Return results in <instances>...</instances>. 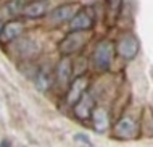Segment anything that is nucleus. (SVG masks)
Here are the masks:
<instances>
[{
  "label": "nucleus",
  "mask_w": 153,
  "mask_h": 147,
  "mask_svg": "<svg viewBox=\"0 0 153 147\" xmlns=\"http://www.w3.org/2000/svg\"><path fill=\"white\" fill-rule=\"evenodd\" d=\"M116 57V50H114V40L111 39H102L97 45L94 47L92 53L89 57V62L92 65V70L98 74L108 73L111 65Z\"/></svg>",
  "instance_id": "nucleus-1"
},
{
  "label": "nucleus",
  "mask_w": 153,
  "mask_h": 147,
  "mask_svg": "<svg viewBox=\"0 0 153 147\" xmlns=\"http://www.w3.org/2000/svg\"><path fill=\"white\" fill-rule=\"evenodd\" d=\"M92 39V31H69L58 44V50L63 57L81 53Z\"/></svg>",
  "instance_id": "nucleus-2"
},
{
  "label": "nucleus",
  "mask_w": 153,
  "mask_h": 147,
  "mask_svg": "<svg viewBox=\"0 0 153 147\" xmlns=\"http://www.w3.org/2000/svg\"><path fill=\"white\" fill-rule=\"evenodd\" d=\"M82 7L79 2H65L61 5H56L45 16V23H47L48 28H60L63 24H69V21L74 18V15Z\"/></svg>",
  "instance_id": "nucleus-3"
},
{
  "label": "nucleus",
  "mask_w": 153,
  "mask_h": 147,
  "mask_svg": "<svg viewBox=\"0 0 153 147\" xmlns=\"http://www.w3.org/2000/svg\"><path fill=\"white\" fill-rule=\"evenodd\" d=\"M114 50L119 58H123L124 62H131L139 55L140 52V40L139 37L132 32H123L121 36L114 40Z\"/></svg>",
  "instance_id": "nucleus-4"
},
{
  "label": "nucleus",
  "mask_w": 153,
  "mask_h": 147,
  "mask_svg": "<svg viewBox=\"0 0 153 147\" xmlns=\"http://www.w3.org/2000/svg\"><path fill=\"white\" fill-rule=\"evenodd\" d=\"M142 134V128L132 116H121L113 124V137L118 141H134Z\"/></svg>",
  "instance_id": "nucleus-5"
},
{
  "label": "nucleus",
  "mask_w": 153,
  "mask_h": 147,
  "mask_svg": "<svg viewBox=\"0 0 153 147\" xmlns=\"http://www.w3.org/2000/svg\"><path fill=\"white\" fill-rule=\"evenodd\" d=\"M53 74H55V87H58L60 91L66 92L69 87V84L74 79V73H73V60L69 57H63L58 62V65L53 70Z\"/></svg>",
  "instance_id": "nucleus-6"
},
{
  "label": "nucleus",
  "mask_w": 153,
  "mask_h": 147,
  "mask_svg": "<svg viewBox=\"0 0 153 147\" xmlns=\"http://www.w3.org/2000/svg\"><path fill=\"white\" fill-rule=\"evenodd\" d=\"M26 32V23L21 18H13L7 23H3V28L0 31V44L7 45L18 40Z\"/></svg>",
  "instance_id": "nucleus-7"
},
{
  "label": "nucleus",
  "mask_w": 153,
  "mask_h": 147,
  "mask_svg": "<svg viewBox=\"0 0 153 147\" xmlns=\"http://www.w3.org/2000/svg\"><path fill=\"white\" fill-rule=\"evenodd\" d=\"M89 86H90V76H89V74H84V76H76L71 81V84H69L68 91L65 92L66 104H68L69 107H73V105L89 91Z\"/></svg>",
  "instance_id": "nucleus-8"
},
{
  "label": "nucleus",
  "mask_w": 153,
  "mask_h": 147,
  "mask_svg": "<svg viewBox=\"0 0 153 147\" xmlns=\"http://www.w3.org/2000/svg\"><path fill=\"white\" fill-rule=\"evenodd\" d=\"M95 24V11L90 7H82L69 21V31H92Z\"/></svg>",
  "instance_id": "nucleus-9"
},
{
  "label": "nucleus",
  "mask_w": 153,
  "mask_h": 147,
  "mask_svg": "<svg viewBox=\"0 0 153 147\" xmlns=\"http://www.w3.org/2000/svg\"><path fill=\"white\" fill-rule=\"evenodd\" d=\"M95 107H97V105H95L94 94H90L87 91L71 108H73L74 116L79 121H90V116H92V112H94Z\"/></svg>",
  "instance_id": "nucleus-10"
},
{
  "label": "nucleus",
  "mask_w": 153,
  "mask_h": 147,
  "mask_svg": "<svg viewBox=\"0 0 153 147\" xmlns=\"http://www.w3.org/2000/svg\"><path fill=\"white\" fill-rule=\"evenodd\" d=\"M52 10L50 0H27L23 8V18L26 20H39L45 18Z\"/></svg>",
  "instance_id": "nucleus-11"
},
{
  "label": "nucleus",
  "mask_w": 153,
  "mask_h": 147,
  "mask_svg": "<svg viewBox=\"0 0 153 147\" xmlns=\"http://www.w3.org/2000/svg\"><path fill=\"white\" fill-rule=\"evenodd\" d=\"M90 124H92V129L97 133L108 131L110 124H111V118H110L108 110L103 107H95L92 112V116H90Z\"/></svg>",
  "instance_id": "nucleus-12"
},
{
  "label": "nucleus",
  "mask_w": 153,
  "mask_h": 147,
  "mask_svg": "<svg viewBox=\"0 0 153 147\" xmlns=\"http://www.w3.org/2000/svg\"><path fill=\"white\" fill-rule=\"evenodd\" d=\"M36 87L37 91L40 92H47L48 89L52 87L53 81H55V74H53V70L47 65H42L37 68V73H36Z\"/></svg>",
  "instance_id": "nucleus-13"
},
{
  "label": "nucleus",
  "mask_w": 153,
  "mask_h": 147,
  "mask_svg": "<svg viewBox=\"0 0 153 147\" xmlns=\"http://www.w3.org/2000/svg\"><path fill=\"white\" fill-rule=\"evenodd\" d=\"M27 0H10L7 3V13L13 18H18L19 15L23 16V8L26 5Z\"/></svg>",
  "instance_id": "nucleus-14"
},
{
  "label": "nucleus",
  "mask_w": 153,
  "mask_h": 147,
  "mask_svg": "<svg viewBox=\"0 0 153 147\" xmlns=\"http://www.w3.org/2000/svg\"><path fill=\"white\" fill-rule=\"evenodd\" d=\"M106 3H108V7L111 8V11H114V13H118V11L121 10L123 0H106Z\"/></svg>",
  "instance_id": "nucleus-15"
},
{
  "label": "nucleus",
  "mask_w": 153,
  "mask_h": 147,
  "mask_svg": "<svg viewBox=\"0 0 153 147\" xmlns=\"http://www.w3.org/2000/svg\"><path fill=\"white\" fill-rule=\"evenodd\" d=\"M26 47H27V49H37L36 45H34V42H32L31 39H27V40H26ZM19 53H21L23 60L26 62V50H19Z\"/></svg>",
  "instance_id": "nucleus-16"
},
{
  "label": "nucleus",
  "mask_w": 153,
  "mask_h": 147,
  "mask_svg": "<svg viewBox=\"0 0 153 147\" xmlns=\"http://www.w3.org/2000/svg\"><path fill=\"white\" fill-rule=\"evenodd\" d=\"M76 139H79V141H82V142H85L87 146H90V141L84 136V134H76Z\"/></svg>",
  "instance_id": "nucleus-17"
},
{
  "label": "nucleus",
  "mask_w": 153,
  "mask_h": 147,
  "mask_svg": "<svg viewBox=\"0 0 153 147\" xmlns=\"http://www.w3.org/2000/svg\"><path fill=\"white\" fill-rule=\"evenodd\" d=\"M0 147H13V146H11L10 139H2L0 141Z\"/></svg>",
  "instance_id": "nucleus-18"
}]
</instances>
